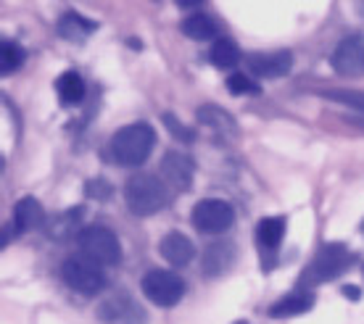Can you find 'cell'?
Returning a JSON list of instances; mask_svg holds the SVG:
<instances>
[{"instance_id":"1","label":"cell","mask_w":364,"mask_h":324,"mask_svg":"<svg viewBox=\"0 0 364 324\" xmlns=\"http://www.w3.org/2000/svg\"><path fill=\"white\" fill-rule=\"evenodd\" d=\"M154 148L156 132L154 126L146 124V122H135V124L122 126L111 137V156H114V161L122 163V166H129V169L146 163L148 156L154 153Z\"/></svg>"},{"instance_id":"2","label":"cell","mask_w":364,"mask_h":324,"mask_svg":"<svg viewBox=\"0 0 364 324\" xmlns=\"http://www.w3.org/2000/svg\"><path fill=\"white\" fill-rule=\"evenodd\" d=\"M124 200L135 216H154L166 206V182L156 174H132L124 185Z\"/></svg>"},{"instance_id":"3","label":"cell","mask_w":364,"mask_h":324,"mask_svg":"<svg viewBox=\"0 0 364 324\" xmlns=\"http://www.w3.org/2000/svg\"><path fill=\"white\" fill-rule=\"evenodd\" d=\"M77 243H80V251H82L85 259L98 264V266H117L119 259H122L119 237L103 225L85 227L80 237H77Z\"/></svg>"},{"instance_id":"4","label":"cell","mask_w":364,"mask_h":324,"mask_svg":"<svg viewBox=\"0 0 364 324\" xmlns=\"http://www.w3.org/2000/svg\"><path fill=\"white\" fill-rule=\"evenodd\" d=\"M354 264V253L348 251L343 243H328L317 251V256L311 259V264L306 266L304 279L311 282H328V279L341 277L343 271Z\"/></svg>"},{"instance_id":"5","label":"cell","mask_w":364,"mask_h":324,"mask_svg":"<svg viewBox=\"0 0 364 324\" xmlns=\"http://www.w3.org/2000/svg\"><path fill=\"white\" fill-rule=\"evenodd\" d=\"M140 288H143V296L154 306L169 308V306H177L182 301V296H185V279L180 274H174V271L154 269L143 277Z\"/></svg>"},{"instance_id":"6","label":"cell","mask_w":364,"mask_h":324,"mask_svg":"<svg viewBox=\"0 0 364 324\" xmlns=\"http://www.w3.org/2000/svg\"><path fill=\"white\" fill-rule=\"evenodd\" d=\"M235 225V208L222 198H203L193 208V227L203 234H222Z\"/></svg>"},{"instance_id":"7","label":"cell","mask_w":364,"mask_h":324,"mask_svg":"<svg viewBox=\"0 0 364 324\" xmlns=\"http://www.w3.org/2000/svg\"><path fill=\"white\" fill-rule=\"evenodd\" d=\"M61 277L74 293L80 296H98L106 288V274L98 269V264L87 261V259H66L61 266Z\"/></svg>"},{"instance_id":"8","label":"cell","mask_w":364,"mask_h":324,"mask_svg":"<svg viewBox=\"0 0 364 324\" xmlns=\"http://www.w3.org/2000/svg\"><path fill=\"white\" fill-rule=\"evenodd\" d=\"M333 72L341 77H362L364 74V35L343 37L330 58Z\"/></svg>"},{"instance_id":"9","label":"cell","mask_w":364,"mask_h":324,"mask_svg":"<svg viewBox=\"0 0 364 324\" xmlns=\"http://www.w3.org/2000/svg\"><path fill=\"white\" fill-rule=\"evenodd\" d=\"M193 177H196V163L191 156L180 153V151H169L161 158V180L166 188L177 190V193H188L193 188Z\"/></svg>"},{"instance_id":"10","label":"cell","mask_w":364,"mask_h":324,"mask_svg":"<svg viewBox=\"0 0 364 324\" xmlns=\"http://www.w3.org/2000/svg\"><path fill=\"white\" fill-rule=\"evenodd\" d=\"M248 72L262 80H277L291 74L293 55L291 50H272V53H248Z\"/></svg>"},{"instance_id":"11","label":"cell","mask_w":364,"mask_h":324,"mask_svg":"<svg viewBox=\"0 0 364 324\" xmlns=\"http://www.w3.org/2000/svg\"><path fill=\"white\" fill-rule=\"evenodd\" d=\"M98 319L111 324H140L146 322L143 311L135 306V301L127 296H114L109 298L106 303H100L98 308Z\"/></svg>"},{"instance_id":"12","label":"cell","mask_w":364,"mask_h":324,"mask_svg":"<svg viewBox=\"0 0 364 324\" xmlns=\"http://www.w3.org/2000/svg\"><path fill=\"white\" fill-rule=\"evenodd\" d=\"M159 253L164 256L166 264L185 266V264H191L193 259H196V245H193L191 237H185L182 232H169L166 237H161Z\"/></svg>"},{"instance_id":"13","label":"cell","mask_w":364,"mask_h":324,"mask_svg":"<svg viewBox=\"0 0 364 324\" xmlns=\"http://www.w3.org/2000/svg\"><path fill=\"white\" fill-rule=\"evenodd\" d=\"M43 219H46V211H43V203L37 198L24 195L21 200H16V206H14V230H16V234L32 232L37 227H43Z\"/></svg>"},{"instance_id":"14","label":"cell","mask_w":364,"mask_h":324,"mask_svg":"<svg viewBox=\"0 0 364 324\" xmlns=\"http://www.w3.org/2000/svg\"><path fill=\"white\" fill-rule=\"evenodd\" d=\"M311 306H314V296L306 290H296L291 296H282L280 301H274L272 306L267 308V314L272 319H291V316L306 314Z\"/></svg>"},{"instance_id":"15","label":"cell","mask_w":364,"mask_h":324,"mask_svg":"<svg viewBox=\"0 0 364 324\" xmlns=\"http://www.w3.org/2000/svg\"><path fill=\"white\" fill-rule=\"evenodd\" d=\"M235 259L237 251L232 243H211L203 253V274H209V277L225 274L235 264Z\"/></svg>"},{"instance_id":"16","label":"cell","mask_w":364,"mask_h":324,"mask_svg":"<svg viewBox=\"0 0 364 324\" xmlns=\"http://www.w3.org/2000/svg\"><path fill=\"white\" fill-rule=\"evenodd\" d=\"M196 119H198L203 126H209L211 132H217V135H235L237 132V124H235V117L228 114L225 108L219 106H200L196 111Z\"/></svg>"},{"instance_id":"17","label":"cell","mask_w":364,"mask_h":324,"mask_svg":"<svg viewBox=\"0 0 364 324\" xmlns=\"http://www.w3.org/2000/svg\"><path fill=\"white\" fill-rule=\"evenodd\" d=\"M55 92H58V98L64 106H80L85 100V80L80 72H64L58 80H55Z\"/></svg>"},{"instance_id":"18","label":"cell","mask_w":364,"mask_h":324,"mask_svg":"<svg viewBox=\"0 0 364 324\" xmlns=\"http://www.w3.org/2000/svg\"><path fill=\"white\" fill-rule=\"evenodd\" d=\"M282 237H285V219L282 216H264L256 227V240L262 245V251L274 253L280 248Z\"/></svg>"},{"instance_id":"19","label":"cell","mask_w":364,"mask_h":324,"mask_svg":"<svg viewBox=\"0 0 364 324\" xmlns=\"http://www.w3.org/2000/svg\"><path fill=\"white\" fill-rule=\"evenodd\" d=\"M182 35L196 40V43H206V40H214L219 35V24L209 14H193L180 24Z\"/></svg>"},{"instance_id":"20","label":"cell","mask_w":364,"mask_h":324,"mask_svg":"<svg viewBox=\"0 0 364 324\" xmlns=\"http://www.w3.org/2000/svg\"><path fill=\"white\" fill-rule=\"evenodd\" d=\"M90 32H95V21H87V18L74 14V11L64 14L61 21H58V35L66 37L69 43H82Z\"/></svg>"},{"instance_id":"21","label":"cell","mask_w":364,"mask_h":324,"mask_svg":"<svg viewBox=\"0 0 364 324\" xmlns=\"http://www.w3.org/2000/svg\"><path fill=\"white\" fill-rule=\"evenodd\" d=\"M240 48L230 40V37H219L214 40V45L209 50V61L217 66V69H235L237 63H240Z\"/></svg>"},{"instance_id":"22","label":"cell","mask_w":364,"mask_h":324,"mask_svg":"<svg viewBox=\"0 0 364 324\" xmlns=\"http://www.w3.org/2000/svg\"><path fill=\"white\" fill-rule=\"evenodd\" d=\"M24 61H27V50L18 45V43L3 40V45H0V72L14 74L16 69L24 66Z\"/></svg>"},{"instance_id":"23","label":"cell","mask_w":364,"mask_h":324,"mask_svg":"<svg viewBox=\"0 0 364 324\" xmlns=\"http://www.w3.org/2000/svg\"><path fill=\"white\" fill-rule=\"evenodd\" d=\"M161 122H164V126L172 132V137H177L180 143H193L196 140V132H193L191 126H185L180 122V119L174 117L172 111H166V114H161Z\"/></svg>"},{"instance_id":"24","label":"cell","mask_w":364,"mask_h":324,"mask_svg":"<svg viewBox=\"0 0 364 324\" xmlns=\"http://www.w3.org/2000/svg\"><path fill=\"white\" fill-rule=\"evenodd\" d=\"M228 90L232 92V95H259L262 87H259L248 74H232L228 80Z\"/></svg>"},{"instance_id":"25","label":"cell","mask_w":364,"mask_h":324,"mask_svg":"<svg viewBox=\"0 0 364 324\" xmlns=\"http://www.w3.org/2000/svg\"><path fill=\"white\" fill-rule=\"evenodd\" d=\"M330 100H338V103H346V106L356 108L364 114V92L362 90H333L328 92Z\"/></svg>"},{"instance_id":"26","label":"cell","mask_w":364,"mask_h":324,"mask_svg":"<svg viewBox=\"0 0 364 324\" xmlns=\"http://www.w3.org/2000/svg\"><path fill=\"white\" fill-rule=\"evenodd\" d=\"M85 195L95 200H109L114 195V188L106 180H90L85 185Z\"/></svg>"},{"instance_id":"27","label":"cell","mask_w":364,"mask_h":324,"mask_svg":"<svg viewBox=\"0 0 364 324\" xmlns=\"http://www.w3.org/2000/svg\"><path fill=\"white\" fill-rule=\"evenodd\" d=\"M343 296L351 298V301H359V298H362V290L356 288V285H346V288H343Z\"/></svg>"},{"instance_id":"28","label":"cell","mask_w":364,"mask_h":324,"mask_svg":"<svg viewBox=\"0 0 364 324\" xmlns=\"http://www.w3.org/2000/svg\"><path fill=\"white\" fill-rule=\"evenodd\" d=\"M174 3H177L180 9H198L203 0H174Z\"/></svg>"},{"instance_id":"29","label":"cell","mask_w":364,"mask_h":324,"mask_svg":"<svg viewBox=\"0 0 364 324\" xmlns=\"http://www.w3.org/2000/svg\"><path fill=\"white\" fill-rule=\"evenodd\" d=\"M362 234H364V222H362Z\"/></svg>"},{"instance_id":"30","label":"cell","mask_w":364,"mask_h":324,"mask_svg":"<svg viewBox=\"0 0 364 324\" xmlns=\"http://www.w3.org/2000/svg\"><path fill=\"white\" fill-rule=\"evenodd\" d=\"M154 3H156V0H154Z\"/></svg>"}]
</instances>
